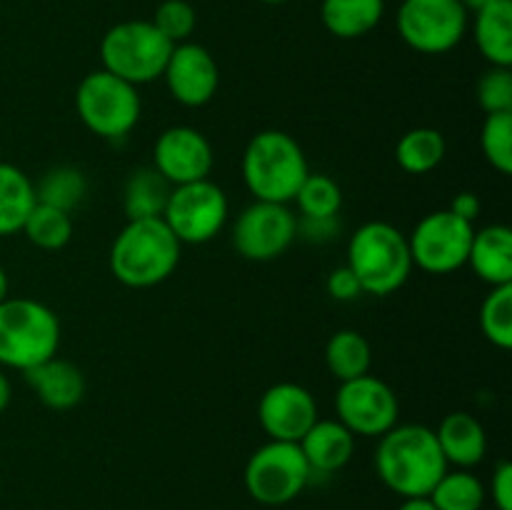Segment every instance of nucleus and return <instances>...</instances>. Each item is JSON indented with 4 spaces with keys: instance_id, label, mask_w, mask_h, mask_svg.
I'll return each instance as SVG.
<instances>
[{
    "instance_id": "25",
    "label": "nucleus",
    "mask_w": 512,
    "mask_h": 510,
    "mask_svg": "<svg viewBox=\"0 0 512 510\" xmlns=\"http://www.w3.org/2000/svg\"><path fill=\"white\" fill-rule=\"evenodd\" d=\"M325 365L340 383L360 378V375L370 373L373 348L358 330H338L330 335L328 345H325Z\"/></svg>"
},
{
    "instance_id": "41",
    "label": "nucleus",
    "mask_w": 512,
    "mask_h": 510,
    "mask_svg": "<svg viewBox=\"0 0 512 510\" xmlns=\"http://www.w3.org/2000/svg\"><path fill=\"white\" fill-rule=\"evenodd\" d=\"M460 3H463L465 10H473V13H478V10L488 8V5L498 3V0H460Z\"/></svg>"
},
{
    "instance_id": "28",
    "label": "nucleus",
    "mask_w": 512,
    "mask_h": 510,
    "mask_svg": "<svg viewBox=\"0 0 512 510\" xmlns=\"http://www.w3.org/2000/svg\"><path fill=\"white\" fill-rule=\"evenodd\" d=\"M85 193H88V180H85L83 170L73 168V165L50 168L40 178V183L35 185V198H38V203L53 205V208L65 210V213H73L83 203Z\"/></svg>"
},
{
    "instance_id": "5",
    "label": "nucleus",
    "mask_w": 512,
    "mask_h": 510,
    "mask_svg": "<svg viewBox=\"0 0 512 510\" xmlns=\"http://www.w3.org/2000/svg\"><path fill=\"white\" fill-rule=\"evenodd\" d=\"M60 348V320L48 305L30 298L0 303V365L25 373L55 358Z\"/></svg>"
},
{
    "instance_id": "16",
    "label": "nucleus",
    "mask_w": 512,
    "mask_h": 510,
    "mask_svg": "<svg viewBox=\"0 0 512 510\" xmlns=\"http://www.w3.org/2000/svg\"><path fill=\"white\" fill-rule=\"evenodd\" d=\"M258 420L270 440L298 443L318 420V403L303 385L275 383L260 395Z\"/></svg>"
},
{
    "instance_id": "17",
    "label": "nucleus",
    "mask_w": 512,
    "mask_h": 510,
    "mask_svg": "<svg viewBox=\"0 0 512 510\" xmlns=\"http://www.w3.org/2000/svg\"><path fill=\"white\" fill-rule=\"evenodd\" d=\"M313 475H333L353 460L355 435L340 420H315L298 440Z\"/></svg>"
},
{
    "instance_id": "33",
    "label": "nucleus",
    "mask_w": 512,
    "mask_h": 510,
    "mask_svg": "<svg viewBox=\"0 0 512 510\" xmlns=\"http://www.w3.org/2000/svg\"><path fill=\"white\" fill-rule=\"evenodd\" d=\"M195 8L188 0H163L150 23L173 45L185 43L195 30Z\"/></svg>"
},
{
    "instance_id": "10",
    "label": "nucleus",
    "mask_w": 512,
    "mask_h": 510,
    "mask_svg": "<svg viewBox=\"0 0 512 510\" xmlns=\"http://www.w3.org/2000/svg\"><path fill=\"white\" fill-rule=\"evenodd\" d=\"M475 228L450 210H435L418 220L408 235L413 265L430 275H448L468 263Z\"/></svg>"
},
{
    "instance_id": "20",
    "label": "nucleus",
    "mask_w": 512,
    "mask_h": 510,
    "mask_svg": "<svg viewBox=\"0 0 512 510\" xmlns=\"http://www.w3.org/2000/svg\"><path fill=\"white\" fill-rule=\"evenodd\" d=\"M465 265L490 288L512 285V230L508 225L495 223L475 230Z\"/></svg>"
},
{
    "instance_id": "14",
    "label": "nucleus",
    "mask_w": 512,
    "mask_h": 510,
    "mask_svg": "<svg viewBox=\"0 0 512 510\" xmlns=\"http://www.w3.org/2000/svg\"><path fill=\"white\" fill-rule=\"evenodd\" d=\"M153 168L170 185L198 183L210 178L213 170V145L200 130L190 125H175L163 130L153 145Z\"/></svg>"
},
{
    "instance_id": "43",
    "label": "nucleus",
    "mask_w": 512,
    "mask_h": 510,
    "mask_svg": "<svg viewBox=\"0 0 512 510\" xmlns=\"http://www.w3.org/2000/svg\"><path fill=\"white\" fill-rule=\"evenodd\" d=\"M260 3H268V5H283V3H288V0H260Z\"/></svg>"
},
{
    "instance_id": "1",
    "label": "nucleus",
    "mask_w": 512,
    "mask_h": 510,
    "mask_svg": "<svg viewBox=\"0 0 512 510\" xmlns=\"http://www.w3.org/2000/svg\"><path fill=\"white\" fill-rule=\"evenodd\" d=\"M450 465L440 453L435 430L428 425H395L380 435L375 470L385 488L400 498H428Z\"/></svg>"
},
{
    "instance_id": "22",
    "label": "nucleus",
    "mask_w": 512,
    "mask_h": 510,
    "mask_svg": "<svg viewBox=\"0 0 512 510\" xmlns=\"http://www.w3.org/2000/svg\"><path fill=\"white\" fill-rule=\"evenodd\" d=\"M475 43L483 58L498 68L512 65V3L498 0L475 13Z\"/></svg>"
},
{
    "instance_id": "7",
    "label": "nucleus",
    "mask_w": 512,
    "mask_h": 510,
    "mask_svg": "<svg viewBox=\"0 0 512 510\" xmlns=\"http://www.w3.org/2000/svg\"><path fill=\"white\" fill-rule=\"evenodd\" d=\"M75 110L93 135L105 140H123L138 125L143 103L135 85L100 68L78 83Z\"/></svg>"
},
{
    "instance_id": "35",
    "label": "nucleus",
    "mask_w": 512,
    "mask_h": 510,
    "mask_svg": "<svg viewBox=\"0 0 512 510\" xmlns=\"http://www.w3.org/2000/svg\"><path fill=\"white\" fill-rule=\"evenodd\" d=\"M340 235V220L335 218H298V238L308 243H330Z\"/></svg>"
},
{
    "instance_id": "13",
    "label": "nucleus",
    "mask_w": 512,
    "mask_h": 510,
    "mask_svg": "<svg viewBox=\"0 0 512 510\" xmlns=\"http://www.w3.org/2000/svg\"><path fill=\"white\" fill-rule=\"evenodd\" d=\"M298 238V215L283 203L255 200L233 223V245L245 260L268 263L280 258Z\"/></svg>"
},
{
    "instance_id": "42",
    "label": "nucleus",
    "mask_w": 512,
    "mask_h": 510,
    "mask_svg": "<svg viewBox=\"0 0 512 510\" xmlns=\"http://www.w3.org/2000/svg\"><path fill=\"white\" fill-rule=\"evenodd\" d=\"M10 280H8V273H5L3 268H0V303H3L5 298H10Z\"/></svg>"
},
{
    "instance_id": "27",
    "label": "nucleus",
    "mask_w": 512,
    "mask_h": 510,
    "mask_svg": "<svg viewBox=\"0 0 512 510\" xmlns=\"http://www.w3.org/2000/svg\"><path fill=\"white\" fill-rule=\"evenodd\" d=\"M485 485L470 470H445L443 478L430 490V503L438 510H480L485 505Z\"/></svg>"
},
{
    "instance_id": "30",
    "label": "nucleus",
    "mask_w": 512,
    "mask_h": 510,
    "mask_svg": "<svg viewBox=\"0 0 512 510\" xmlns=\"http://www.w3.org/2000/svg\"><path fill=\"white\" fill-rule=\"evenodd\" d=\"M293 200L300 218H335L343 208V190L330 175L308 173Z\"/></svg>"
},
{
    "instance_id": "3",
    "label": "nucleus",
    "mask_w": 512,
    "mask_h": 510,
    "mask_svg": "<svg viewBox=\"0 0 512 510\" xmlns=\"http://www.w3.org/2000/svg\"><path fill=\"white\" fill-rule=\"evenodd\" d=\"M245 188L255 200L265 203H293L295 193L310 173L308 158L293 135L283 130H263L253 135L243 153Z\"/></svg>"
},
{
    "instance_id": "19",
    "label": "nucleus",
    "mask_w": 512,
    "mask_h": 510,
    "mask_svg": "<svg viewBox=\"0 0 512 510\" xmlns=\"http://www.w3.org/2000/svg\"><path fill=\"white\" fill-rule=\"evenodd\" d=\"M435 438H438L445 463L455 465V468L470 470L473 465L483 463L485 453H488L485 428L475 415L465 413V410L445 415L435 430Z\"/></svg>"
},
{
    "instance_id": "36",
    "label": "nucleus",
    "mask_w": 512,
    "mask_h": 510,
    "mask_svg": "<svg viewBox=\"0 0 512 510\" xmlns=\"http://www.w3.org/2000/svg\"><path fill=\"white\" fill-rule=\"evenodd\" d=\"M325 285H328L330 298L343 300V303H348V300H358L360 295H363V285H360V280L355 278V273L348 268V265L335 268L333 273L328 275V283Z\"/></svg>"
},
{
    "instance_id": "40",
    "label": "nucleus",
    "mask_w": 512,
    "mask_h": 510,
    "mask_svg": "<svg viewBox=\"0 0 512 510\" xmlns=\"http://www.w3.org/2000/svg\"><path fill=\"white\" fill-rule=\"evenodd\" d=\"M398 510H438V508L430 503V498H405Z\"/></svg>"
},
{
    "instance_id": "18",
    "label": "nucleus",
    "mask_w": 512,
    "mask_h": 510,
    "mask_svg": "<svg viewBox=\"0 0 512 510\" xmlns=\"http://www.w3.org/2000/svg\"><path fill=\"white\" fill-rule=\"evenodd\" d=\"M25 383L35 390L38 400L50 410H70L83 400L85 378L78 365L63 358H48L45 363L23 373Z\"/></svg>"
},
{
    "instance_id": "24",
    "label": "nucleus",
    "mask_w": 512,
    "mask_h": 510,
    "mask_svg": "<svg viewBox=\"0 0 512 510\" xmlns=\"http://www.w3.org/2000/svg\"><path fill=\"white\" fill-rule=\"evenodd\" d=\"M173 185L153 168H138L128 175L123 188V210L128 220L163 218Z\"/></svg>"
},
{
    "instance_id": "32",
    "label": "nucleus",
    "mask_w": 512,
    "mask_h": 510,
    "mask_svg": "<svg viewBox=\"0 0 512 510\" xmlns=\"http://www.w3.org/2000/svg\"><path fill=\"white\" fill-rule=\"evenodd\" d=\"M480 148H483L485 160L498 173H512V113L485 115L483 130H480Z\"/></svg>"
},
{
    "instance_id": "39",
    "label": "nucleus",
    "mask_w": 512,
    "mask_h": 510,
    "mask_svg": "<svg viewBox=\"0 0 512 510\" xmlns=\"http://www.w3.org/2000/svg\"><path fill=\"white\" fill-rule=\"evenodd\" d=\"M10 398H13V388H10V380L8 375L0 370V413L10 405Z\"/></svg>"
},
{
    "instance_id": "21",
    "label": "nucleus",
    "mask_w": 512,
    "mask_h": 510,
    "mask_svg": "<svg viewBox=\"0 0 512 510\" xmlns=\"http://www.w3.org/2000/svg\"><path fill=\"white\" fill-rule=\"evenodd\" d=\"M385 13V0H323L320 18L328 33L340 40L363 38L378 28Z\"/></svg>"
},
{
    "instance_id": "31",
    "label": "nucleus",
    "mask_w": 512,
    "mask_h": 510,
    "mask_svg": "<svg viewBox=\"0 0 512 510\" xmlns=\"http://www.w3.org/2000/svg\"><path fill=\"white\" fill-rule=\"evenodd\" d=\"M480 330L500 350L512 345V285L490 288L480 305Z\"/></svg>"
},
{
    "instance_id": "11",
    "label": "nucleus",
    "mask_w": 512,
    "mask_h": 510,
    "mask_svg": "<svg viewBox=\"0 0 512 510\" xmlns=\"http://www.w3.org/2000/svg\"><path fill=\"white\" fill-rule=\"evenodd\" d=\"M468 30V10L460 0H403L398 33L413 50L440 55L453 50Z\"/></svg>"
},
{
    "instance_id": "38",
    "label": "nucleus",
    "mask_w": 512,
    "mask_h": 510,
    "mask_svg": "<svg viewBox=\"0 0 512 510\" xmlns=\"http://www.w3.org/2000/svg\"><path fill=\"white\" fill-rule=\"evenodd\" d=\"M448 210H450V213L458 215V218L468 220V223H475V220L480 218L483 203H480V198L475 193H470V190H463V193H458L453 200H450Z\"/></svg>"
},
{
    "instance_id": "6",
    "label": "nucleus",
    "mask_w": 512,
    "mask_h": 510,
    "mask_svg": "<svg viewBox=\"0 0 512 510\" xmlns=\"http://www.w3.org/2000/svg\"><path fill=\"white\" fill-rule=\"evenodd\" d=\"M173 48L150 20H125L103 35L100 60L103 70L138 88L163 78Z\"/></svg>"
},
{
    "instance_id": "34",
    "label": "nucleus",
    "mask_w": 512,
    "mask_h": 510,
    "mask_svg": "<svg viewBox=\"0 0 512 510\" xmlns=\"http://www.w3.org/2000/svg\"><path fill=\"white\" fill-rule=\"evenodd\" d=\"M475 93H478V103L485 115L512 113V70L490 65V70H485L483 78L478 80Z\"/></svg>"
},
{
    "instance_id": "15",
    "label": "nucleus",
    "mask_w": 512,
    "mask_h": 510,
    "mask_svg": "<svg viewBox=\"0 0 512 510\" xmlns=\"http://www.w3.org/2000/svg\"><path fill=\"white\" fill-rule=\"evenodd\" d=\"M170 95L185 108H203L215 98L220 70L208 48L198 43H180L170 53L163 70Z\"/></svg>"
},
{
    "instance_id": "4",
    "label": "nucleus",
    "mask_w": 512,
    "mask_h": 510,
    "mask_svg": "<svg viewBox=\"0 0 512 510\" xmlns=\"http://www.w3.org/2000/svg\"><path fill=\"white\" fill-rule=\"evenodd\" d=\"M348 265L363 285V293L393 295L413 273L408 235L385 220L360 225L348 243Z\"/></svg>"
},
{
    "instance_id": "23",
    "label": "nucleus",
    "mask_w": 512,
    "mask_h": 510,
    "mask_svg": "<svg viewBox=\"0 0 512 510\" xmlns=\"http://www.w3.org/2000/svg\"><path fill=\"white\" fill-rule=\"evenodd\" d=\"M35 203L33 180L13 163H0V238L20 233Z\"/></svg>"
},
{
    "instance_id": "2",
    "label": "nucleus",
    "mask_w": 512,
    "mask_h": 510,
    "mask_svg": "<svg viewBox=\"0 0 512 510\" xmlns=\"http://www.w3.org/2000/svg\"><path fill=\"white\" fill-rule=\"evenodd\" d=\"M180 248L163 218L128 220L110 245V270L128 288H153L175 273Z\"/></svg>"
},
{
    "instance_id": "26",
    "label": "nucleus",
    "mask_w": 512,
    "mask_h": 510,
    "mask_svg": "<svg viewBox=\"0 0 512 510\" xmlns=\"http://www.w3.org/2000/svg\"><path fill=\"white\" fill-rule=\"evenodd\" d=\"M445 138L435 128H413L395 145V160L410 175H425L438 168L445 158Z\"/></svg>"
},
{
    "instance_id": "9",
    "label": "nucleus",
    "mask_w": 512,
    "mask_h": 510,
    "mask_svg": "<svg viewBox=\"0 0 512 510\" xmlns=\"http://www.w3.org/2000/svg\"><path fill=\"white\" fill-rule=\"evenodd\" d=\"M163 220L180 245H203L228 223V195L210 178L175 185L163 210Z\"/></svg>"
},
{
    "instance_id": "37",
    "label": "nucleus",
    "mask_w": 512,
    "mask_h": 510,
    "mask_svg": "<svg viewBox=\"0 0 512 510\" xmlns=\"http://www.w3.org/2000/svg\"><path fill=\"white\" fill-rule=\"evenodd\" d=\"M490 495L498 510H512V465L508 460H500L493 470L490 480Z\"/></svg>"
},
{
    "instance_id": "29",
    "label": "nucleus",
    "mask_w": 512,
    "mask_h": 510,
    "mask_svg": "<svg viewBox=\"0 0 512 510\" xmlns=\"http://www.w3.org/2000/svg\"><path fill=\"white\" fill-rule=\"evenodd\" d=\"M20 233H25V238L40 250H60L73 238V218L53 205L35 203Z\"/></svg>"
},
{
    "instance_id": "8",
    "label": "nucleus",
    "mask_w": 512,
    "mask_h": 510,
    "mask_svg": "<svg viewBox=\"0 0 512 510\" xmlns=\"http://www.w3.org/2000/svg\"><path fill=\"white\" fill-rule=\"evenodd\" d=\"M313 480L310 465L298 443L268 440L245 463L243 483L250 498L260 505H288Z\"/></svg>"
},
{
    "instance_id": "12",
    "label": "nucleus",
    "mask_w": 512,
    "mask_h": 510,
    "mask_svg": "<svg viewBox=\"0 0 512 510\" xmlns=\"http://www.w3.org/2000/svg\"><path fill=\"white\" fill-rule=\"evenodd\" d=\"M335 413L353 435L380 438L398 425L400 403L395 390L385 380L368 373L340 383L335 395Z\"/></svg>"
}]
</instances>
